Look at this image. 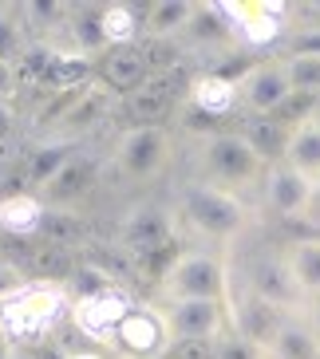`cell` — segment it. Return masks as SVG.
Segmentation results:
<instances>
[{"mask_svg": "<svg viewBox=\"0 0 320 359\" xmlns=\"http://www.w3.org/2000/svg\"><path fill=\"white\" fill-rule=\"evenodd\" d=\"M72 292L55 280H24V285L0 292V327L12 336L16 348H36L52 336L55 327L72 320Z\"/></svg>", "mask_w": 320, "mask_h": 359, "instance_id": "obj_1", "label": "cell"}, {"mask_svg": "<svg viewBox=\"0 0 320 359\" xmlns=\"http://www.w3.org/2000/svg\"><path fill=\"white\" fill-rule=\"evenodd\" d=\"M269 162L253 150L241 130H210V135L198 142V174L210 186H222V190H261L265 182Z\"/></svg>", "mask_w": 320, "mask_h": 359, "instance_id": "obj_2", "label": "cell"}, {"mask_svg": "<svg viewBox=\"0 0 320 359\" xmlns=\"http://www.w3.org/2000/svg\"><path fill=\"white\" fill-rule=\"evenodd\" d=\"M178 213L198 237L206 241H237L249 225V205L241 201V194L210 186V182H186L178 190Z\"/></svg>", "mask_w": 320, "mask_h": 359, "instance_id": "obj_3", "label": "cell"}, {"mask_svg": "<svg viewBox=\"0 0 320 359\" xmlns=\"http://www.w3.org/2000/svg\"><path fill=\"white\" fill-rule=\"evenodd\" d=\"M162 304L171 300H225L229 292V276L218 253L210 249H190L178 253V261L166 269V276L159 280Z\"/></svg>", "mask_w": 320, "mask_h": 359, "instance_id": "obj_4", "label": "cell"}, {"mask_svg": "<svg viewBox=\"0 0 320 359\" xmlns=\"http://www.w3.org/2000/svg\"><path fill=\"white\" fill-rule=\"evenodd\" d=\"M171 344H174V332H171V320H166V308L135 300V308L123 316V324L115 327L107 348L119 359H166Z\"/></svg>", "mask_w": 320, "mask_h": 359, "instance_id": "obj_5", "label": "cell"}, {"mask_svg": "<svg viewBox=\"0 0 320 359\" xmlns=\"http://www.w3.org/2000/svg\"><path fill=\"white\" fill-rule=\"evenodd\" d=\"M171 150L166 127H127L115 142V170L127 182H154L171 162Z\"/></svg>", "mask_w": 320, "mask_h": 359, "instance_id": "obj_6", "label": "cell"}, {"mask_svg": "<svg viewBox=\"0 0 320 359\" xmlns=\"http://www.w3.org/2000/svg\"><path fill=\"white\" fill-rule=\"evenodd\" d=\"M190 87H194V79H186V72H182V67L154 72L147 83L139 87V91L123 95V107H127V115L135 118V127H162V123L174 115L178 95L190 99Z\"/></svg>", "mask_w": 320, "mask_h": 359, "instance_id": "obj_7", "label": "cell"}, {"mask_svg": "<svg viewBox=\"0 0 320 359\" xmlns=\"http://www.w3.org/2000/svg\"><path fill=\"white\" fill-rule=\"evenodd\" d=\"M225 20L234 28V40L246 48H269L285 36L288 4L277 0H237V4H222Z\"/></svg>", "mask_w": 320, "mask_h": 359, "instance_id": "obj_8", "label": "cell"}, {"mask_svg": "<svg viewBox=\"0 0 320 359\" xmlns=\"http://www.w3.org/2000/svg\"><path fill=\"white\" fill-rule=\"evenodd\" d=\"M131 308H135V296L127 288H107V292H95V296H79L72 304V324L75 332L91 344H111L115 327L123 324Z\"/></svg>", "mask_w": 320, "mask_h": 359, "instance_id": "obj_9", "label": "cell"}, {"mask_svg": "<svg viewBox=\"0 0 320 359\" xmlns=\"http://www.w3.org/2000/svg\"><path fill=\"white\" fill-rule=\"evenodd\" d=\"M320 198V186L309 182L300 170H293L288 162H273L265 170V182H261V201H265L269 213H277L285 222L293 217H305L312 213V201Z\"/></svg>", "mask_w": 320, "mask_h": 359, "instance_id": "obj_10", "label": "cell"}, {"mask_svg": "<svg viewBox=\"0 0 320 359\" xmlns=\"http://www.w3.org/2000/svg\"><path fill=\"white\" fill-rule=\"evenodd\" d=\"M237 87H241V107L249 115H277L285 107V99L293 95V83H288V72L281 60L253 64Z\"/></svg>", "mask_w": 320, "mask_h": 359, "instance_id": "obj_11", "label": "cell"}, {"mask_svg": "<svg viewBox=\"0 0 320 359\" xmlns=\"http://www.w3.org/2000/svg\"><path fill=\"white\" fill-rule=\"evenodd\" d=\"M162 308H166L174 339H218L229 327L225 300H171Z\"/></svg>", "mask_w": 320, "mask_h": 359, "instance_id": "obj_12", "label": "cell"}, {"mask_svg": "<svg viewBox=\"0 0 320 359\" xmlns=\"http://www.w3.org/2000/svg\"><path fill=\"white\" fill-rule=\"evenodd\" d=\"M123 245L139 257H178L174 253V225L171 213L154 210V205H142L123 222Z\"/></svg>", "mask_w": 320, "mask_h": 359, "instance_id": "obj_13", "label": "cell"}, {"mask_svg": "<svg viewBox=\"0 0 320 359\" xmlns=\"http://www.w3.org/2000/svg\"><path fill=\"white\" fill-rule=\"evenodd\" d=\"M288 316H297V312H288V308H277L269 304V300H261V296L246 292L241 296V304H234V316H229V327L234 332H241L246 339H253L257 348H265L277 339V332L285 327Z\"/></svg>", "mask_w": 320, "mask_h": 359, "instance_id": "obj_14", "label": "cell"}, {"mask_svg": "<svg viewBox=\"0 0 320 359\" xmlns=\"http://www.w3.org/2000/svg\"><path fill=\"white\" fill-rule=\"evenodd\" d=\"M95 75L103 87H111L119 95H131L150 79V64L139 43L135 48H103L95 55Z\"/></svg>", "mask_w": 320, "mask_h": 359, "instance_id": "obj_15", "label": "cell"}, {"mask_svg": "<svg viewBox=\"0 0 320 359\" xmlns=\"http://www.w3.org/2000/svg\"><path fill=\"white\" fill-rule=\"evenodd\" d=\"M246 292L261 296V300H269V304H277V308H288V312H300L305 308V296H300L297 280L288 273L285 257H261L253 264V273H249Z\"/></svg>", "mask_w": 320, "mask_h": 359, "instance_id": "obj_16", "label": "cell"}, {"mask_svg": "<svg viewBox=\"0 0 320 359\" xmlns=\"http://www.w3.org/2000/svg\"><path fill=\"white\" fill-rule=\"evenodd\" d=\"M91 186H95V162L87 158V154H75V158L67 162V166L60 170L40 194H36V198H40L48 210H67V205L79 201Z\"/></svg>", "mask_w": 320, "mask_h": 359, "instance_id": "obj_17", "label": "cell"}, {"mask_svg": "<svg viewBox=\"0 0 320 359\" xmlns=\"http://www.w3.org/2000/svg\"><path fill=\"white\" fill-rule=\"evenodd\" d=\"M190 103L198 107L206 118H225V115H234V107L241 103V87L222 72H206V75L194 79Z\"/></svg>", "mask_w": 320, "mask_h": 359, "instance_id": "obj_18", "label": "cell"}, {"mask_svg": "<svg viewBox=\"0 0 320 359\" xmlns=\"http://www.w3.org/2000/svg\"><path fill=\"white\" fill-rule=\"evenodd\" d=\"M285 264L293 280H297L300 296H305V308L320 304V237H300V241L285 245Z\"/></svg>", "mask_w": 320, "mask_h": 359, "instance_id": "obj_19", "label": "cell"}, {"mask_svg": "<svg viewBox=\"0 0 320 359\" xmlns=\"http://www.w3.org/2000/svg\"><path fill=\"white\" fill-rule=\"evenodd\" d=\"M44 217H48V205L32 190L0 198V229L12 233V237H40Z\"/></svg>", "mask_w": 320, "mask_h": 359, "instance_id": "obj_20", "label": "cell"}, {"mask_svg": "<svg viewBox=\"0 0 320 359\" xmlns=\"http://www.w3.org/2000/svg\"><path fill=\"white\" fill-rule=\"evenodd\" d=\"M147 36V12L139 4H103V48H135Z\"/></svg>", "mask_w": 320, "mask_h": 359, "instance_id": "obj_21", "label": "cell"}, {"mask_svg": "<svg viewBox=\"0 0 320 359\" xmlns=\"http://www.w3.org/2000/svg\"><path fill=\"white\" fill-rule=\"evenodd\" d=\"M269 359H320V336L312 332V324L305 320V312L288 316L285 327L277 332V339L265 351Z\"/></svg>", "mask_w": 320, "mask_h": 359, "instance_id": "obj_22", "label": "cell"}, {"mask_svg": "<svg viewBox=\"0 0 320 359\" xmlns=\"http://www.w3.org/2000/svg\"><path fill=\"white\" fill-rule=\"evenodd\" d=\"M194 8L190 0H154L147 4V36L142 40H182V32L190 28L194 20Z\"/></svg>", "mask_w": 320, "mask_h": 359, "instance_id": "obj_23", "label": "cell"}, {"mask_svg": "<svg viewBox=\"0 0 320 359\" xmlns=\"http://www.w3.org/2000/svg\"><path fill=\"white\" fill-rule=\"evenodd\" d=\"M281 162H288L293 170H300L309 182L320 186V123L316 118L288 135V147H285V158Z\"/></svg>", "mask_w": 320, "mask_h": 359, "instance_id": "obj_24", "label": "cell"}, {"mask_svg": "<svg viewBox=\"0 0 320 359\" xmlns=\"http://www.w3.org/2000/svg\"><path fill=\"white\" fill-rule=\"evenodd\" d=\"M182 40H190L194 48H222V43L234 40V28L225 20L222 4H198L190 28L182 32Z\"/></svg>", "mask_w": 320, "mask_h": 359, "instance_id": "obj_25", "label": "cell"}, {"mask_svg": "<svg viewBox=\"0 0 320 359\" xmlns=\"http://www.w3.org/2000/svg\"><path fill=\"white\" fill-rule=\"evenodd\" d=\"M241 135H246L249 142H253L257 154L273 166V162L285 158V147H288V135H293V130H285L273 115H249L246 127H241Z\"/></svg>", "mask_w": 320, "mask_h": 359, "instance_id": "obj_26", "label": "cell"}, {"mask_svg": "<svg viewBox=\"0 0 320 359\" xmlns=\"http://www.w3.org/2000/svg\"><path fill=\"white\" fill-rule=\"evenodd\" d=\"M79 150L72 147V142H48V147H40L32 154V162H28V186H32V194H40L48 182L60 174V170L67 166V162L75 158Z\"/></svg>", "mask_w": 320, "mask_h": 359, "instance_id": "obj_27", "label": "cell"}, {"mask_svg": "<svg viewBox=\"0 0 320 359\" xmlns=\"http://www.w3.org/2000/svg\"><path fill=\"white\" fill-rule=\"evenodd\" d=\"M281 64H285V72H288L293 91L320 99V55H285Z\"/></svg>", "mask_w": 320, "mask_h": 359, "instance_id": "obj_28", "label": "cell"}, {"mask_svg": "<svg viewBox=\"0 0 320 359\" xmlns=\"http://www.w3.org/2000/svg\"><path fill=\"white\" fill-rule=\"evenodd\" d=\"M0 60L4 64L24 60V24L12 8H0Z\"/></svg>", "mask_w": 320, "mask_h": 359, "instance_id": "obj_29", "label": "cell"}, {"mask_svg": "<svg viewBox=\"0 0 320 359\" xmlns=\"http://www.w3.org/2000/svg\"><path fill=\"white\" fill-rule=\"evenodd\" d=\"M40 237L52 241V245H67V249H72V241H79V222H75L67 210H48Z\"/></svg>", "mask_w": 320, "mask_h": 359, "instance_id": "obj_30", "label": "cell"}, {"mask_svg": "<svg viewBox=\"0 0 320 359\" xmlns=\"http://www.w3.org/2000/svg\"><path fill=\"white\" fill-rule=\"evenodd\" d=\"M218 359H269V355H265V348H257L253 339H246L241 332L225 327L218 336Z\"/></svg>", "mask_w": 320, "mask_h": 359, "instance_id": "obj_31", "label": "cell"}, {"mask_svg": "<svg viewBox=\"0 0 320 359\" xmlns=\"http://www.w3.org/2000/svg\"><path fill=\"white\" fill-rule=\"evenodd\" d=\"M166 359H218V339H174Z\"/></svg>", "mask_w": 320, "mask_h": 359, "instance_id": "obj_32", "label": "cell"}, {"mask_svg": "<svg viewBox=\"0 0 320 359\" xmlns=\"http://www.w3.org/2000/svg\"><path fill=\"white\" fill-rule=\"evenodd\" d=\"M288 55H320V28H309V32H297L293 43H288Z\"/></svg>", "mask_w": 320, "mask_h": 359, "instance_id": "obj_33", "label": "cell"}, {"mask_svg": "<svg viewBox=\"0 0 320 359\" xmlns=\"http://www.w3.org/2000/svg\"><path fill=\"white\" fill-rule=\"evenodd\" d=\"M12 135H16V111L8 99H0V142H8Z\"/></svg>", "mask_w": 320, "mask_h": 359, "instance_id": "obj_34", "label": "cell"}, {"mask_svg": "<svg viewBox=\"0 0 320 359\" xmlns=\"http://www.w3.org/2000/svg\"><path fill=\"white\" fill-rule=\"evenodd\" d=\"M16 95V64H4L0 60V99Z\"/></svg>", "mask_w": 320, "mask_h": 359, "instance_id": "obj_35", "label": "cell"}, {"mask_svg": "<svg viewBox=\"0 0 320 359\" xmlns=\"http://www.w3.org/2000/svg\"><path fill=\"white\" fill-rule=\"evenodd\" d=\"M0 359H16V344H12V336L0 327Z\"/></svg>", "mask_w": 320, "mask_h": 359, "instance_id": "obj_36", "label": "cell"}, {"mask_svg": "<svg viewBox=\"0 0 320 359\" xmlns=\"http://www.w3.org/2000/svg\"><path fill=\"white\" fill-rule=\"evenodd\" d=\"M305 320H309V324H312V332L320 336V304H309V308H305Z\"/></svg>", "mask_w": 320, "mask_h": 359, "instance_id": "obj_37", "label": "cell"}, {"mask_svg": "<svg viewBox=\"0 0 320 359\" xmlns=\"http://www.w3.org/2000/svg\"><path fill=\"white\" fill-rule=\"evenodd\" d=\"M64 359H103L99 351H72V355H64Z\"/></svg>", "mask_w": 320, "mask_h": 359, "instance_id": "obj_38", "label": "cell"}, {"mask_svg": "<svg viewBox=\"0 0 320 359\" xmlns=\"http://www.w3.org/2000/svg\"><path fill=\"white\" fill-rule=\"evenodd\" d=\"M316 123H320V111H316Z\"/></svg>", "mask_w": 320, "mask_h": 359, "instance_id": "obj_39", "label": "cell"}]
</instances>
